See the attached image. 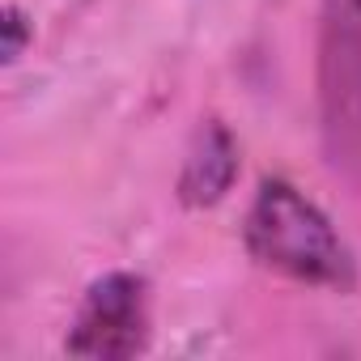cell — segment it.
<instances>
[{
    "mask_svg": "<svg viewBox=\"0 0 361 361\" xmlns=\"http://www.w3.org/2000/svg\"><path fill=\"white\" fill-rule=\"evenodd\" d=\"M243 243L259 268L281 272L298 285H314L331 293L357 289L353 247L336 234L327 213L285 178H264L259 183L243 221Z\"/></svg>",
    "mask_w": 361,
    "mask_h": 361,
    "instance_id": "cell-1",
    "label": "cell"
},
{
    "mask_svg": "<svg viewBox=\"0 0 361 361\" xmlns=\"http://www.w3.org/2000/svg\"><path fill=\"white\" fill-rule=\"evenodd\" d=\"M314 81L327 166L361 192V0H323Z\"/></svg>",
    "mask_w": 361,
    "mask_h": 361,
    "instance_id": "cell-2",
    "label": "cell"
},
{
    "mask_svg": "<svg viewBox=\"0 0 361 361\" xmlns=\"http://www.w3.org/2000/svg\"><path fill=\"white\" fill-rule=\"evenodd\" d=\"M64 348L73 357L119 361L149 348V285L136 272H106L98 276L68 327Z\"/></svg>",
    "mask_w": 361,
    "mask_h": 361,
    "instance_id": "cell-3",
    "label": "cell"
},
{
    "mask_svg": "<svg viewBox=\"0 0 361 361\" xmlns=\"http://www.w3.org/2000/svg\"><path fill=\"white\" fill-rule=\"evenodd\" d=\"M238 178V140L221 119L200 123V132L192 136V149L183 157V170H178V200L188 209H213L230 196Z\"/></svg>",
    "mask_w": 361,
    "mask_h": 361,
    "instance_id": "cell-4",
    "label": "cell"
},
{
    "mask_svg": "<svg viewBox=\"0 0 361 361\" xmlns=\"http://www.w3.org/2000/svg\"><path fill=\"white\" fill-rule=\"evenodd\" d=\"M30 39H35V22L18 5H5V13H0V64L13 68L26 56Z\"/></svg>",
    "mask_w": 361,
    "mask_h": 361,
    "instance_id": "cell-5",
    "label": "cell"
}]
</instances>
